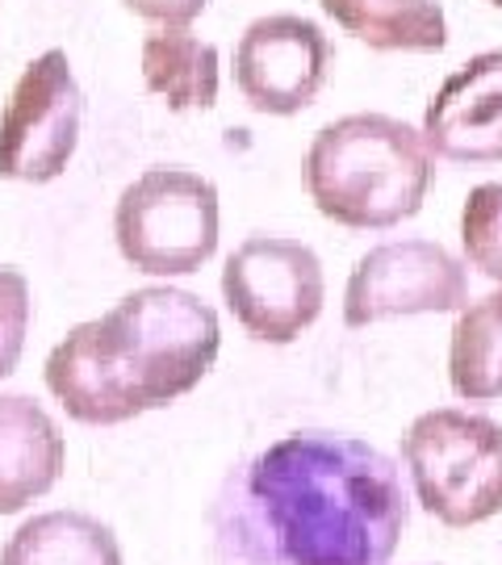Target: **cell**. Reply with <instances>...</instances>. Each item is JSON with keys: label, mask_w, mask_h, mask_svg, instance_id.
<instances>
[{"label": "cell", "mask_w": 502, "mask_h": 565, "mask_svg": "<svg viewBox=\"0 0 502 565\" xmlns=\"http://www.w3.org/2000/svg\"><path fill=\"white\" fill-rule=\"evenodd\" d=\"M406 520L394 457L335 431H293L256 452L210 515L226 565H389Z\"/></svg>", "instance_id": "cell-1"}, {"label": "cell", "mask_w": 502, "mask_h": 565, "mask_svg": "<svg viewBox=\"0 0 502 565\" xmlns=\"http://www.w3.org/2000/svg\"><path fill=\"white\" fill-rule=\"evenodd\" d=\"M222 327L189 289L147 285L109 315L72 327L46 356V390L88 427H114L197 390L214 369Z\"/></svg>", "instance_id": "cell-2"}, {"label": "cell", "mask_w": 502, "mask_h": 565, "mask_svg": "<svg viewBox=\"0 0 502 565\" xmlns=\"http://www.w3.org/2000/svg\"><path fill=\"white\" fill-rule=\"evenodd\" d=\"M431 189V147L389 114H348L306 151V193L348 231H389L415 218Z\"/></svg>", "instance_id": "cell-3"}, {"label": "cell", "mask_w": 502, "mask_h": 565, "mask_svg": "<svg viewBox=\"0 0 502 565\" xmlns=\"http://www.w3.org/2000/svg\"><path fill=\"white\" fill-rule=\"evenodd\" d=\"M402 461L423 511L448 527H473L502 511V424L440 406L402 436Z\"/></svg>", "instance_id": "cell-4"}, {"label": "cell", "mask_w": 502, "mask_h": 565, "mask_svg": "<svg viewBox=\"0 0 502 565\" xmlns=\"http://www.w3.org/2000/svg\"><path fill=\"white\" fill-rule=\"evenodd\" d=\"M121 260L151 277H184L218 252V189L189 168H151L114 210Z\"/></svg>", "instance_id": "cell-5"}, {"label": "cell", "mask_w": 502, "mask_h": 565, "mask_svg": "<svg viewBox=\"0 0 502 565\" xmlns=\"http://www.w3.org/2000/svg\"><path fill=\"white\" fill-rule=\"evenodd\" d=\"M222 298L252 340L293 343L327 302L322 260L301 239L252 235L226 256Z\"/></svg>", "instance_id": "cell-6"}, {"label": "cell", "mask_w": 502, "mask_h": 565, "mask_svg": "<svg viewBox=\"0 0 502 565\" xmlns=\"http://www.w3.org/2000/svg\"><path fill=\"white\" fill-rule=\"evenodd\" d=\"M84 93L60 46L42 51L18 76L0 109V177L46 184L63 177L81 147Z\"/></svg>", "instance_id": "cell-7"}, {"label": "cell", "mask_w": 502, "mask_h": 565, "mask_svg": "<svg viewBox=\"0 0 502 565\" xmlns=\"http://www.w3.org/2000/svg\"><path fill=\"white\" fill-rule=\"evenodd\" d=\"M469 302L464 264L431 239H394L364 252L348 289L343 323L373 327L402 315H448Z\"/></svg>", "instance_id": "cell-8"}, {"label": "cell", "mask_w": 502, "mask_h": 565, "mask_svg": "<svg viewBox=\"0 0 502 565\" xmlns=\"http://www.w3.org/2000/svg\"><path fill=\"white\" fill-rule=\"evenodd\" d=\"M327 72L331 42L314 21L298 13L256 18L235 42V88L256 114H301L322 93Z\"/></svg>", "instance_id": "cell-9"}, {"label": "cell", "mask_w": 502, "mask_h": 565, "mask_svg": "<svg viewBox=\"0 0 502 565\" xmlns=\"http://www.w3.org/2000/svg\"><path fill=\"white\" fill-rule=\"evenodd\" d=\"M427 147L452 163H502V51L457 67L423 114Z\"/></svg>", "instance_id": "cell-10"}, {"label": "cell", "mask_w": 502, "mask_h": 565, "mask_svg": "<svg viewBox=\"0 0 502 565\" xmlns=\"http://www.w3.org/2000/svg\"><path fill=\"white\" fill-rule=\"evenodd\" d=\"M67 445L60 424L25 394H0V515L42 499L60 482Z\"/></svg>", "instance_id": "cell-11"}, {"label": "cell", "mask_w": 502, "mask_h": 565, "mask_svg": "<svg viewBox=\"0 0 502 565\" xmlns=\"http://www.w3.org/2000/svg\"><path fill=\"white\" fill-rule=\"evenodd\" d=\"M142 81L168 109H210L218 102V46L189 25H160L142 39Z\"/></svg>", "instance_id": "cell-12"}, {"label": "cell", "mask_w": 502, "mask_h": 565, "mask_svg": "<svg viewBox=\"0 0 502 565\" xmlns=\"http://www.w3.org/2000/svg\"><path fill=\"white\" fill-rule=\"evenodd\" d=\"M322 13L343 34L361 39L373 51H444L448 21L440 0H319Z\"/></svg>", "instance_id": "cell-13"}, {"label": "cell", "mask_w": 502, "mask_h": 565, "mask_svg": "<svg viewBox=\"0 0 502 565\" xmlns=\"http://www.w3.org/2000/svg\"><path fill=\"white\" fill-rule=\"evenodd\" d=\"M0 565H126L114 527L84 511L34 515L4 541Z\"/></svg>", "instance_id": "cell-14"}, {"label": "cell", "mask_w": 502, "mask_h": 565, "mask_svg": "<svg viewBox=\"0 0 502 565\" xmlns=\"http://www.w3.org/2000/svg\"><path fill=\"white\" fill-rule=\"evenodd\" d=\"M448 382L469 403L502 398V294L461 310L448 343Z\"/></svg>", "instance_id": "cell-15"}, {"label": "cell", "mask_w": 502, "mask_h": 565, "mask_svg": "<svg viewBox=\"0 0 502 565\" xmlns=\"http://www.w3.org/2000/svg\"><path fill=\"white\" fill-rule=\"evenodd\" d=\"M461 243L464 260L502 285V181H485L469 193L461 210Z\"/></svg>", "instance_id": "cell-16"}, {"label": "cell", "mask_w": 502, "mask_h": 565, "mask_svg": "<svg viewBox=\"0 0 502 565\" xmlns=\"http://www.w3.org/2000/svg\"><path fill=\"white\" fill-rule=\"evenodd\" d=\"M30 281L21 268L0 264V377H9L21 361V348H25V331H30Z\"/></svg>", "instance_id": "cell-17"}, {"label": "cell", "mask_w": 502, "mask_h": 565, "mask_svg": "<svg viewBox=\"0 0 502 565\" xmlns=\"http://www.w3.org/2000/svg\"><path fill=\"white\" fill-rule=\"evenodd\" d=\"M121 4L135 18H147L156 25H189L210 9V0H121Z\"/></svg>", "instance_id": "cell-18"}, {"label": "cell", "mask_w": 502, "mask_h": 565, "mask_svg": "<svg viewBox=\"0 0 502 565\" xmlns=\"http://www.w3.org/2000/svg\"><path fill=\"white\" fill-rule=\"evenodd\" d=\"M494 4H499V9H502V0H494Z\"/></svg>", "instance_id": "cell-19"}]
</instances>
